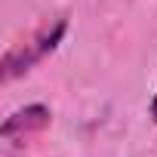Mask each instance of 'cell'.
Segmentation results:
<instances>
[{"label": "cell", "instance_id": "1", "mask_svg": "<svg viewBox=\"0 0 157 157\" xmlns=\"http://www.w3.org/2000/svg\"><path fill=\"white\" fill-rule=\"evenodd\" d=\"M65 28H68V22H65V19H59L52 28H43V31H40L31 43L10 49V52L3 56V80H13L16 74L28 71L34 62H40L46 52H52V49L59 46V40L65 37Z\"/></svg>", "mask_w": 157, "mask_h": 157}, {"label": "cell", "instance_id": "2", "mask_svg": "<svg viewBox=\"0 0 157 157\" xmlns=\"http://www.w3.org/2000/svg\"><path fill=\"white\" fill-rule=\"evenodd\" d=\"M49 108L46 105H28L22 111H16L13 117H6V123L0 126V139L6 142H16V139H25L28 132H40L49 126Z\"/></svg>", "mask_w": 157, "mask_h": 157}, {"label": "cell", "instance_id": "3", "mask_svg": "<svg viewBox=\"0 0 157 157\" xmlns=\"http://www.w3.org/2000/svg\"><path fill=\"white\" fill-rule=\"evenodd\" d=\"M151 120L157 123V93H154V99H151Z\"/></svg>", "mask_w": 157, "mask_h": 157}]
</instances>
